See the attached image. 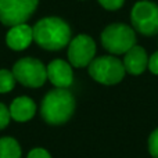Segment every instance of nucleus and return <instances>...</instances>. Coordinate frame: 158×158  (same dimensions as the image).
I'll return each mask as SVG.
<instances>
[{"label": "nucleus", "instance_id": "nucleus-1", "mask_svg": "<svg viewBox=\"0 0 158 158\" xmlns=\"http://www.w3.org/2000/svg\"><path fill=\"white\" fill-rule=\"evenodd\" d=\"M33 40L46 50H61L71 39V29L64 19L58 17L42 18L32 28Z\"/></svg>", "mask_w": 158, "mask_h": 158}, {"label": "nucleus", "instance_id": "nucleus-2", "mask_svg": "<svg viewBox=\"0 0 158 158\" xmlns=\"http://www.w3.org/2000/svg\"><path fill=\"white\" fill-rule=\"evenodd\" d=\"M75 111V98L67 89L56 87L44 96L42 101V117L50 125L65 123Z\"/></svg>", "mask_w": 158, "mask_h": 158}, {"label": "nucleus", "instance_id": "nucleus-3", "mask_svg": "<svg viewBox=\"0 0 158 158\" xmlns=\"http://www.w3.org/2000/svg\"><path fill=\"white\" fill-rule=\"evenodd\" d=\"M104 49L112 54H123L136 43V35L131 27L125 24H111L101 33Z\"/></svg>", "mask_w": 158, "mask_h": 158}, {"label": "nucleus", "instance_id": "nucleus-4", "mask_svg": "<svg viewBox=\"0 0 158 158\" xmlns=\"http://www.w3.org/2000/svg\"><path fill=\"white\" fill-rule=\"evenodd\" d=\"M89 74L98 83L115 85L123 79L125 67L117 57L101 56L89 64Z\"/></svg>", "mask_w": 158, "mask_h": 158}, {"label": "nucleus", "instance_id": "nucleus-5", "mask_svg": "<svg viewBox=\"0 0 158 158\" xmlns=\"http://www.w3.org/2000/svg\"><path fill=\"white\" fill-rule=\"evenodd\" d=\"M39 0H0V21L7 27L25 24L35 13Z\"/></svg>", "mask_w": 158, "mask_h": 158}, {"label": "nucleus", "instance_id": "nucleus-6", "mask_svg": "<svg viewBox=\"0 0 158 158\" xmlns=\"http://www.w3.org/2000/svg\"><path fill=\"white\" fill-rule=\"evenodd\" d=\"M132 25L137 32L146 36L158 33V6L148 0H142L135 4L131 14Z\"/></svg>", "mask_w": 158, "mask_h": 158}, {"label": "nucleus", "instance_id": "nucleus-7", "mask_svg": "<svg viewBox=\"0 0 158 158\" xmlns=\"http://www.w3.org/2000/svg\"><path fill=\"white\" fill-rule=\"evenodd\" d=\"M13 75L15 81L28 87H40L46 82L47 71L43 63L32 57L21 58L15 63L13 68Z\"/></svg>", "mask_w": 158, "mask_h": 158}, {"label": "nucleus", "instance_id": "nucleus-8", "mask_svg": "<svg viewBox=\"0 0 158 158\" xmlns=\"http://www.w3.org/2000/svg\"><path fill=\"white\" fill-rule=\"evenodd\" d=\"M96 54V44L90 36L87 35H78L72 39L68 47V58L71 65L82 68L87 67L93 61Z\"/></svg>", "mask_w": 158, "mask_h": 158}, {"label": "nucleus", "instance_id": "nucleus-9", "mask_svg": "<svg viewBox=\"0 0 158 158\" xmlns=\"http://www.w3.org/2000/svg\"><path fill=\"white\" fill-rule=\"evenodd\" d=\"M47 79L54 85L56 87H61V89H67L69 85L72 83L74 74H72V68L67 61L64 60H54L47 65Z\"/></svg>", "mask_w": 158, "mask_h": 158}, {"label": "nucleus", "instance_id": "nucleus-10", "mask_svg": "<svg viewBox=\"0 0 158 158\" xmlns=\"http://www.w3.org/2000/svg\"><path fill=\"white\" fill-rule=\"evenodd\" d=\"M33 40V31L29 25L27 24H19L15 27H11V29L8 31L6 42L7 46L13 50L21 52L25 50Z\"/></svg>", "mask_w": 158, "mask_h": 158}, {"label": "nucleus", "instance_id": "nucleus-11", "mask_svg": "<svg viewBox=\"0 0 158 158\" xmlns=\"http://www.w3.org/2000/svg\"><path fill=\"white\" fill-rule=\"evenodd\" d=\"M123 67H125V71H128L132 75H140L142 72H144V69L148 67V58L146 50L136 44L131 47L125 53Z\"/></svg>", "mask_w": 158, "mask_h": 158}, {"label": "nucleus", "instance_id": "nucleus-12", "mask_svg": "<svg viewBox=\"0 0 158 158\" xmlns=\"http://www.w3.org/2000/svg\"><path fill=\"white\" fill-rule=\"evenodd\" d=\"M35 112H36L35 101L32 98L27 97V96L17 97L10 107V115L17 122H27L35 115Z\"/></svg>", "mask_w": 158, "mask_h": 158}, {"label": "nucleus", "instance_id": "nucleus-13", "mask_svg": "<svg viewBox=\"0 0 158 158\" xmlns=\"http://www.w3.org/2000/svg\"><path fill=\"white\" fill-rule=\"evenodd\" d=\"M0 158H21V147L13 137L0 139Z\"/></svg>", "mask_w": 158, "mask_h": 158}, {"label": "nucleus", "instance_id": "nucleus-14", "mask_svg": "<svg viewBox=\"0 0 158 158\" xmlns=\"http://www.w3.org/2000/svg\"><path fill=\"white\" fill-rule=\"evenodd\" d=\"M15 85V78L8 69H0V93H7L13 90Z\"/></svg>", "mask_w": 158, "mask_h": 158}, {"label": "nucleus", "instance_id": "nucleus-15", "mask_svg": "<svg viewBox=\"0 0 158 158\" xmlns=\"http://www.w3.org/2000/svg\"><path fill=\"white\" fill-rule=\"evenodd\" d=\"M148 150L154 158H158V128L150 135L148 139Z\"/></svg>", "mask_w": 158, "mask_h": 158}, {"label": "nucleus", "instance_id": "nucleus-16", "mask_svg": "<svg viewBox=\"0 0 158 158\" xmlns=\"http://www.w3.org/2000/svg\"><path fill=\"white\" fill-rule=\"evenodd\" d=\"M10 110L7 108V107L4 106V104L0 103V131L2 129H4L6 126L8 125V122H10Z\"/></svg>", "mask_w": 158, "mask_h": 158}, {"label": "nucleus", "instance_id": "nucleus-17", "mask_svg": "<svg viewBox=\"0 0 158 158\" xmlns=\"http://www.w3.org/2000/svg\"><path fill=\"white\" fill-rule=\"evenodd\" d=\"M98 3L107 10H118L123 6L125 0H98Z\"/></svg>", "mask_w": 158, "mask_h": 158}, {"label": "nucleus", "instance_id": "nucleus-18", "mask_svg": "<svg viewBox=\"0 0 158 158\" xmlns=\"http://www.w3.org/2000/svg\"><path fill=\"white\" fill-rule=\"evenodd\" d=\"M28 158H52V157H50V154L44 148H33L28 154Z\"/></svg>", "mask_w": 158, "mask_h": 158}, {"label": "nucleus", "instance_id": "nucleus-19", "mask_svg": "<svg viewBox=\"0 0 158 158\" xmlns=\"http://www.w3.org/2000/svg\"><path fill=\"white\" fill-rule=\"evenodd\" d=\"M148 69H150L153 74L158 75V52H156L148 58Z\"/></svg>", "mask_w": 158, "mask_h": 158}]
</instances>
